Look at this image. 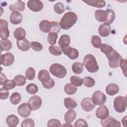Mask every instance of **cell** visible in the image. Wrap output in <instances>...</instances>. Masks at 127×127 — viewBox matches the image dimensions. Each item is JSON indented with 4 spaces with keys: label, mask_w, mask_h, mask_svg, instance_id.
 I'll return each instance as SVG.
<instances>
[{
    "label": "cell",
    "mask_w": 127,
    "mask_h": 127,
    "mask_svg": "<svg viewBox=\"0 0 127 127\" xmlns=\"http://www.w3.org/2000/svg\"><path fill=\"white\" fill-rule=\"evenodd\" d=\"M21 99V95L18 92H14L12 93L9 98L10 101L13 105L18 104L20 102Z\"/></svg>",
    "instance_id": "d6a6232c"
},
{
    "label": "cell",
    "mask_w": 127,
    "mask_h": 127,
    "mask_svg": "<svg viewBox=\"0 0 127 127\" xmlns=\"http://www.w3.org/2000/svg\"><path fill=\"white\" fill-rule=\"evenodd\" d=\"M51 78L49 71L46 69H41L38 73V79L42 83L48 81Z\"/></svg>",
    "instance_id": "cb8c5ba5"
},
{
    "label": "cell",
    "mask_w": 127,
    "mask_h": 127,
    "mask_svg": "<svg viewBox=\"0 0 127 127\" xmlns=\"http://www.w3.org/2000/svg\"><path fill=\"white\" fill-rule=\"evenodd\" d=\"M6 80H7V78H6L5 75L4 73H3L2 72H1L0 73V85H2L4 83V82Z\"/></svg>",
    "instance_id": "11a10c76"
},
{
    "label": "cell",
    "mask_w": 127,
    "mask_h": 127,
    "mask_svg": "<svg viewBox=\"0 0 127 127\" xmlns=\"http://www.w3.org/2000/svg\"><path fill=\"white\" fill-rule=\"evenodd\" d=\"M58 38V34L55 33L50 32L49 33L47 40L48 43L51 45H54L56 43V41Z\"/></svg>",
    "instance_id": "7bdbcfd3"
},
{
    "label": "cell",
    "mask_w": 127,
    "mask_h": 127,
    "mask_svg": "<svg viewBox=\"0 0 127 127\" xmlns=\"http://www.w3.org/2000/svg\"><path fill=\"white\" fill-rule=\"evenodd\" d=\"M92 100L96 105H104L106 101V96L101 91L97 90L93 93Z\"/></svg>",
    "instance_id": "8992f818"
},
{
    "label": "cell",
    "mask_w": 127,
    "mask_h": 127,
    "mask_svg": "<svg viewBox=\"0 0 127 127\" xmlns=\"http://www.w3.org/2000/svg\"><path fill=\"white\" fill-rule=\"evenodd\" d=\"M126 118H127V116H125L124 118L122 119V123H123V125L124 126H126Z\"/></svg>",
    "instance_id": "9f6ffc18"
},
{
    "label": "cell",
    "mask_w": 127,
    "mask_h": 127,
    "mask_svg": "<svg viewBox=\"0 0 127 127\" xmlns=\"http://www.w3.org/2000/svg\"><path fill=\"white\" fill-rule=\"evenodd\" d=\"M62 51L64 55H66L71 60H75L77 59L79 56L78 51L70 46L62 49Z\"/></svg>",
    "instance_id": "5bb4252c"
},
{
    "label": "cell",
    "mask_w": 127,
    "mask_h": 127,
    "mask_svg": "<svg viewBox=\"0 0 127 127\" xmlns=\"http://www.w3.org/2000/svg\"><path fill=\"white\" fill-rule=\"evenodd\" d=\"M91 44L93 46L97 49L100 48V46L102 44L101 40L99 36L97 35H93L91 38Z\"/></svg>",
    "instance_id": "f35d334b"
},
{
    "label": "cell",
    "mask_w": 127,
    "mask_h": 127,
    "mask_svg": "<svg viewBox=\"0 0 127 127\" xmlns=\"http://www.w3.org/2000/svg\"><path fill=\"white\" fill-rule=\"evenodd\" d=\"M28 103L31 110L35 111L38 110L41 107L42 104V100L40 97L34 95L29 98Z\"/></svg>",
    "instance_id": "ba28073f"
},
{
    "label": "cell",
    "mask_w": 127,
    "mask_h": 127,
    "mask_svg": "<svg viewBox=\"0 0 127 127\" xmlns=\"http://www.w3.org/2000/svg\"><path fill=\"white\" fill-rule=\"evenodd\" d=\"M6 124L9 127H16L19 124V119L14 115H10L6 119Z\"/></svg>",
    "instance_id": "484cf974"
},
{
    "label": "cell",
    "mask_w": 127,
    "mask_h": 127,
    "mask_svg": "<svg viewBox=\"0 0 127 127\" xmlns=\"http://www.w3.org/2000/svg\"><path fill=\"white\" fill-rule=\"evenodd\" d=\"M87 4L97 8H102L106 5V2L105 0H82Z\"/></svg>",
    "instance_id": "ffe728a7"
},
{
    "label": "cell",
    "mask_w": 127,
    "mask_h": 127,
    "mask_svg": "<svg viewBox=\"0 0 127 127\" xmlns=\"http://www.w3.org/2000/svg\"><path fill=\"white\" fill-rule=\"evenodd\" d=\"M83 83L86 87L90 88L94 86L95 81L91 77L86 76L83 79Z\"/></svg>",
    "instance_id": "74e56055"
},
{
    "label": "cell",
    "mask_w": 127,
    "mask_h": 127,
    "mask_svg": "<svg viewBox=\"0 0 127 127\" xmlns=\"http://www.w3.org/2000/svg\"><path fill=\"white\" fill-rule=\"evenodd\" d=\"M0 52L1 53L2 51H9L12 46L11 42L8 40L7 39H1L0 41Z\"/></svg>",
    "instance_id": "4316f807"
},
{
    "label": "cell",
    "mask_w": 127,
    "mask_h": 127,
    "mask_svg": "<svg viewBox=\"0 0 127 127\" xmlns=\"http://www.w3.org/2000/svg\"><path fill=\"white\" fill-rule=\"evenodd\" d=\"M127 105V98L125 96H119L115 98L114 101V107L116 112L118 113H123L126 109Z\"/></svg>",
    "instance_id": "5b68a950"
},
{
    "label": "cell",
    "mask_w": 127,
    "mask_h": 127,
    "mask_svg": "<svg viewBox=\"0 0 127 127\" xmlns=\"http://www.w3.org/2000/svg\"><path fill=\"white\" fill-rule=\"evenodd\" d=\"M54 9L56 13L58 14H62L65 11L64 5L60 2L56 3L54 5Z\"/></svg>",
    "instance_id": "b9f144b4"
},
{
    "label": "cell",
    "mask_w": 127,
    "mask_h": 127,
    "mask_svg": "<svg viewBox=\"0 0 127 127\" xmlns=\"http://www.w3.org/2000/svg\"><path fill=\"white\" fill-rule=\"evenodd\" d=\"M70 44V38L69 36L66 34H64L60 37L58 42V45L61 48V50L69 46Z\"/></svg>",
    "instance_id": "d6986e66"
},
{
    "label": "cell",
    "mask_w": 127,
    "mask_h": 127,
    "mask_svg": "<svg viewBox=\"0 0 127 127\" xmlns=\"http://www.w3.org/2000/svg\"><path fill=\"white\" fill-rule=\"evenodd\" d=\"M62 126L63 127H64V126H69V127H72V126L71 125H70V124H69V123H66V124H64V125H62Z\"/></svg>",
    "instance_id": "6f0895ef"
},
{
    "label": "cell",
    "mask_w": 127,
    "mask_h": 127,
    "mask_svg": "<svg viewBox=\"0 0 127 127\" xmlns=\"http://www.w3.org/2000/svg\"><path fill=\"white\" fill-rule=\"evenodd\" d=\"M26 90L29 94H35L38 91V87L35 84L30 83L26 87Z\"/></svg>",
    "instance_id": "60d3db41"
},
{
    "label": "cell",
    "mask_w": 127,
    "mask_h": 127,
    "mask_svg": "<svg viewBox=\"0 0 127 127\" xmlns=\"http://www.w3.org/2000/svg\"><path fill=\"white\" fill-rule=\"evenodd\" d=\"M120 66L123 70V72L124 75L127 77V60L122 59L121 62Z\"/></svg>",
    "instance_id": "db71d44e"
},
{
    "label": "cell",
    "mask_w": 127,
    "mask_h": 127,
    "mask_svg": "<svg viewBox=\"0 0 127 127\" xmlns=\"http://www.w3.org/2000/svg\"><path fill=\"white\" fill-rule=\"evenodd\" d=\"M49 51L51 54L56 56L61 55L62 54V51L61 49L56 46H50L49 47Z\"/></svg>",
    "instance_id": "8d00e7d4"
},
{
    "label": "cell",
    "mask_w": 127,
    "mask_h": 127,
    "mask_svg": "<svg viewBox=\"0 0 127 127\" xmlns=\"http://www.w3.org/2000/svg\"><path fill=\"white\" fill-rule=\"evenodd\" d=\"M76 117V112L72 110H69L66 112L64 116V119L66 123L70 124L73 122Z\"/></svg>",
    "instance_id": "d4e9b609"
},
{
    "label": "cell",
    "mask_w": 127,
    "mask_h": 127,
    "mask_svg": "<svg viewBox=\"0 0 127 127\" xmlns=\"http://www.w3.org/2000/svg\"><path fill=\"white\" fill-rule=\"evenodd\" d=\"M9 93L7 90L1 88L0 89V98L1 100H5L8 97Z\"/></svg>",
    "instance_id": "f5cc1de1"
},
{
    "label": "cell",
    "mask_w": 127,
    "mask_h": 127,
    "mask_svg": "<svg viewBox=\"0 0 127 127\" xmlns=\"http://www.w3.org/2000/svg\"><path fill=\"white\" fill-rule=\"evenodd\" d=\"M9 20L10 23L14 25H17L20 24L22 20V16L21 13L16 10L12 11L10 14Z\"/></svg>",
    "instance_id": "ac0fdd59"
},
{
    "label": "cell",
    "mask_w": 127,
    "mask_h": 127,
    "mask_svg": "<svg viewBox=\"0 0 127 127\" xmlns=\"http://www.w3.org/2000/svg\"><path fill=\"white\" fill-rule=\"evenodd\" d=\"M95 17L99 22L106 21L107 16V12L106 10L98 9L95 11Z\"/></svg>",
    "instance_id": "7402d4cb"
},
{
    "label": "cell",
    "mask_w": 127,
    "mask_h": 127,
    "mask_svg": "<svg viewBox=\"0 0 127 127\" xmlns=\"http://www.w3.org/2000/svg\"><path fill=\"white\" fill-rule=\"evenodd\" d=\"M16 84L13 80H6L3 84L2 87L6 90H10L15 87Z\"/></svg>",
    "instance_id": "bcb514c9"
},
{
    "label": "cell",
    "mask_w": 127,
    "mask_h": 127,
    "mask_svg": "<svg viewBox=\"0 0 127 127\" xmlns=\"http://www.w3.org/2000/svg\"><path fill=\"white\" fill-rule=\"evenodd\" d=\"M83 69V64L76 62H74L72 65V70L73 73L76 74H79L81 73Z\"/></svg>",
    "instance_id": "4dcf8cb0"
},
{
    "label": "cell",
    "mask_w": 127,
    "mask_h": 127,
    "mask_svg": "<svg viewBox=\"0 0 127 127\" xmlns=\"http://www.w3.org/2000/svg\"><path fill=\"white\" fill-rule=\"evenodd\" d=\"M100 49L101 51L104 53L106 56L113 50L112 47L107 44H102L100 47Z\"/></svg>",
    "instance_id": "f6af8a7d"
},
{
    "label": "cell",
    "mask_w": 127,
    "mask_h": 127,
    "mask_svg": "<svg viewBox=\"0 0 127 127\" xmlns=\"http://www.w3.org/2000/svg\"><path fill=\"white\" fill-rule=\"evenodd\" d=\"M108 59L109 65L112 68H117L120 66L122 57L116 50H113L106 55Z\"/></svg>",
    "instance_id": "3957f363"
},
{
    "label": "cell",
    "mask_w": 127,
    "mask_h": 127,
    "mask_svg": "<svg viewBox=\"0 0 127 127\" xmlns=\"http://www.w3.org/2000/svg\"><path fill=\"white\" fill-rule=\"evenodd\" d=\"M14 62L13 55L9 52L0 55V64L5 66H9L13 64Z\"/></svg>",
    "instance_id": "9c48e42d"
},
{
    "label": "cell",
    "mask_w": 127,
    "mask_h": 127,
    "mask_svg": "<svg viewBox=\"0 0 127 127\" xmlns=\"http://www.w3.org/2000/svg\"><path fill=\"white\" fill-rule=\"evenodd\" d=\"M49 70L54 76L59 78L64 77L67 73L66 68L63 65L58 63L52 64L49 68Z\"/></svg>",
    "instance_id": "277c9868"
},
{
    "label": "cell",
    "mask_w": 127,
    "mask_h": 127,
    "mask_svg": "<svg viewBox=\"0 0 127 127\" xmlns=\"http://www.w3.org/2000/svg\"><path fill=\"white\" fill-rule=\"evenodd\" d=\"M31 48L35 51H40L42 50L43 47V45L40 43L39 42H36V41H33L31 43Z\"/></svg>",
    "instance_id": "c3c4849f"
},
{
    "label": "cell",
    "mask_w": 127,
    "mask_h": 127,
    "mask_svg": "<svg viewBox=\"0 0 127 127\" xmlns=\"http://www.w3.org/2000/svg\"><path fill=\"white\" fill-rule=\"evenodd\" d=\"M47 126L48 127H61V122L59 120L55 119H50L47 123Z\"/></svg>",
    "instance_id": "681fc988"
},
{
    "label": "cell",
    "mask_w": 127,
    "mask_h": 127,
    "mask_svg": "<svg viewBox=\"0 0 127 127\" xmlns=\"http://www.w3.org/2000/svg\"><path fill=\"white\" fill-rule=\"evenodd\" d=\"M119 90L120 89L118 85L115 83H110L108 84L106 88V93L110 96H113L117 94Z\"/></svg>",
    "instance_id": "603a6c76"
},
{
    "label": "cell",
    "mask_w": 127,
    "mask_h": 127,
    "mask_svg": "<svg viewBox=\"0 0 127 127\" xmlns=\"http://www.w3.org/2000/svg\"><path fill=\"white\" fill-rule=\"evenodd\" d=\"M13 80L15 82L16 85L18 86L24 85L26 81V78L22 75H17L15 76L13 78Z\"/></svg>",
    "instance_id": "836d02e7"
},
{
    "label": "cell",
    "mask_w": 127,
    "mask_h": 127,
    "mask_svg": "<svg viewBox=\"0 0 127 127\" xmlns=\"http://www.w3.org/2000/svg\"><path fill=\"white\" fill-rule=\"evenodd\" d=\"M8 23L5 20L0 19V37L1 39H7L9 36V31L8 29Z\"/></svg>",
    "instance_id": "30bf717a"
},
{
    "label": "cell",
    "mask_w": 127,
    "mask_h": 127,
    "mask_svg": "<svg viewBox=\"0 0 127 127\" xmlns=\"http://www.w3.org/2000/svg\"><path fill=\"white\" fill-rule=\"evenodd\" d=\"M77 88L71 83L66 84L64 87V91L67 95H72L76 92Z\"/></svg>",
    "instance_id": "1f68e13d"
},
{
    "label": "cell",
    "mask_w": 127,
    "mask_h": 127,
    "mask_svg": "<svg viewBox=\"0 0 127 127\" xmlns=\"http://www.w3.org/2000/svg\"><path fill=\"white\" fill-rule=\"evenodd\" d=\"M70 81L71 83L75 86H81L83 84V79L75 75L71 76Z\"/></svg>",
    "instance_id": "d590c367"
},
{
    "label": "cell",
    "mask_w": 127,
    "mask_h": 127,
    "mask_svg": "<svg viewBox=\"0 0 127 127\" xmlns=\"http://www.w3.org/2000/svg\"><path fill=\"white\" fill-rule=\"evenodd\" d=\"M25 8V2L21 0H17V2L13 4L10 5L9 9L11 11H15V10H18L20 11H23Z\"/></svg>",
    "instance_id": "83f0119b"
},
{
    "label": "cell",
    "mask_w": 127,
    "mask_h": 127,
    "mask_svg": "<svg viewBox=\"0 0 127 127\" xmlns=\"http://www.w3.org/2000/svg\"><path fill=\"white\" fill-rule=\"evenodd\" d=\"M16 44L18 48L22 51H27L29 50L31 47V44L27 39L23 38L20 40H17Z\"/></svg>",
    "instance_id": "e0dca14e"
},
{
    "label": "cell",
    "mask_w": 127,
    "mask_h": 127,
    "mask_svg": "<svg viewBox=\"0 0 127 127\" xmlns=\"http://www.w3.org/2000/svg\"><path fill=\"white\" fill-rule=\"evenodd\" d=\"M64 105L65 107L68 110L73 109L77 105L75 101L70 97L64 98Z\"/></svg>",
    "instance_id": "f1b7e54d"
},
{
    "label": "cell",
    "mask_w": 127,
    "mask_h": 127,
    "mask_svg": "<svg viewBox=\"0 0 127 127\" xmlns=\"http://www.w3.org/2000/svg\"><path fill=\"white\" fill-rule=\"evenodd\" d=\"M27 7L32 11L38 12L43 7V2L38 0H29L27 2Z\"/></svg>",
    "instance_id": "4fadbf2b"
},
{
    "label": "cell",
    "mask_w": 127,
    "mask_h": 127,
    "mask_svg": "<svg viewBox=\"0 0 127 127\" xmlns=\"http://www.w3.org/2000/svg\"><path fill=\"white\" fill-rule=\"evenodd\" d=\"M34 126L35 122L31 118H26L21 123L22 127H34Z\"/></svg>",
    "instance_id": "7dc6e473"
},
{
    "label": "cell",
    "mask_w": 127,
    "mask_h": 127,
    "mask_svg": "<svg viewBox=\"0 0 127 127\" xmlns=\"http://www.w3.org/2000/svg\"><path fill=\"white\" fill-rule=\"evenodd\" d=\"M111 32L110 24L107 23L101 24L98 28V33L99 35L102 37L108 36Z\"/></svg>",
    "instance_id": "2e32d148"
},
{
    "label": "cell",
    "mask_w": 127,
    "mask_h": 127,
    "mask_svg": "<svg viewBox=\"0 0 127 127\" xmlns=\"http://www.w3.org/2000/svg\"><path fill=\"white\" fill-rule=\"evenodd\" d=\"M40 30L44 33H50L51 29V22L47 20L41 21L39 25Z\"/></svg>",
    "instance_id": "44dd1931"
},
{
    "label": "cell",
    "mask_w": 127,
    "mask_h": 127,
    "mask_svg": "<svg viewBox=\"0 0 127 127\" xmlns=\"http://www.w3.org/2000/svg\"><path fill=\"white\" fill-rule=\"evenodd\" d=\"M88 125L86 121L82 119H79L75 121L74 124V127H88Z\"/></svg>",
    "instance_id": "f907efd6"
},
{
    "label": "cell",
    "mask_w": 127,
    "mask_h": 127,
    "mask_svg": "<svg viewBox=\"0 0 127 127\" xmlns=\"http://www.w3.org/2000/svg\"><path fill=\"white\" fill-rule=\"evenodd\" d=\"M78 17L74 12L68 11L66 12L61 19L60 25L63 29L67 30L71 28L75 24Z\"/></svg>",
    "instance_id": "6da1fadb"
},
{
    "label": "cell",
    "mask_w": 127,
    "mask_h": 127,
    "mask_svg": "<svg viewBox=\"0 0 127 127\" xmlns=\"http://www.w3.org/2000/svg\"><path fill=\"white\" fill-rule=\"evenodd\" d=\"M83 64L87 71L91 73H95L99 69V66L96 58L92 54H87L84 58Z\"/></svg>",
    "instance_id": "7a4b0ae2"
},
{
    "label": "cell",
    "mask_w": 127,
    "mask_h": 127,
    "mask_svg": "<svg viewBox=\"0 0 127 127\" xmlns=\"http://www.w3.org/2000/svg\"><path fill=\"white\" fill-rule=\"evenodd\" d=\"M31 109L28 103H23L20 105L17 108V112L19 116L23 118L28 117L31 112Z\"/></svg>",
    "instance_id": "8fae6325"
},
{
    "label": "cell",
    "mask_w": 127,
    "mask_h": 127,
    "mask_svg": "<svg viewBox=\"0 0 127 127\" xmlns=\"http://www.w3.org/2000/svg\"><path fill=\"white\" fill-rule=\"evenodd\" d=\"M95 104L92 99L89 97L84 98L81 102V107L83 110L85 112H90L95 107Z\"/></svg>",
    "instance_id": "7c38bea8"
},
{
    "label": "cell",
    "mask_w": 127,
    "mask_h": 127,
    "mask_svg": "<svg viewBox=\"0 0 127 127\" xmlns=\"http://www.w3.org/2000/svg\"><path fill=\"white\" fill-rule=\"evenodd\" d=\"M100 123L101 125L104 127H120L121 126L120 122L112 116H108L101 120Z\"/></svg>",
    "instance_id": "52a82bcc"
},
{
    "label": "cell",
    "mask_w": 127,
    "mask_h": 127,
    "mask_svg": "<svg viewBox=\"0 0 127 127\" xmlns=\"http://www.w3.org/2000/svg\"><path fill=\"white\" fill-rule=\"evenodd\" d=\"M35 71L32 67H28L25 72V76L29 80H32L35 77Z\"/></svg>",
    "instance_id": "ab89813d"
},
{
    "label": "cell",
    "mask_w": 127,
    "mask_h": 127,
    "mask_svg": "<svg viewBox=\"0 0 127 127\" xmlns=\"http://www.w3.org/2000/svg\"><path fill=\"white\" fill-rule=\"evenodd\" d=\"M13 35L17 40H20L25 38L26 36V31L22 27H18L15 29L13 32Z\"/></svg>",
    "instance_id": "f546056e"
},
{
    "label": "cell",
    "mask_w": 127,
    "mask_h": 127,
    "mask_svg": "<svg viewBox=\"0 0 127 127\" xmlns=\"http://www.w3.org/2000/svg\"><path fill=\"white\" fill-rule=\"evenodd\" d=\"M106 10L107 12V16L105 23L110 24L113 23L115 19V13L114 11L112 9L108 8Z\"/></svg>",
    "instance_id": "e575fe53"
},
{
    "label": "cell",
    "mask_w": 127,
    "mask_h": 127,
    "mask_svg": "<svg viewBox=\"0 0 127 127\" xmlns=\"http://www.w3.org/2000/svg\"><path fill=\"white\" fill-rule=\"evenodd\" d=\"M42 85L46 89H51L53 88L55 85V81L54 80L51 78L48 81H47L46 82L42 83Z\"/></svg>",
    "instance_id": "816d5d0a"
},
{
    "label": "cell",
    "mask_w": 127,
    "mask_h": 127,
    "mask_svg": "<svg viewBox=\"0 0 127 127\" xmlns=\"http://www.w3.org/2000/svg\"><path fill=\"white\" fill-rule=\"evenodd\" d=\"M61 29V27L59 22L57 21L51 22V29L50 32H53V33H55L56 34H58L60 32Z\"/></svg>",
    "instance_id": "ee69618b"
},
{
    "label": "cell",
    "mask_w": 127,
    "mask_h": 127,
    "mask_svg": "<svg viewBox=\"0 0 127 127\" xmlns=\"http://www.w3.org/2000/svg\"><path fill=\"white\" fill-rule=\"evenodd\" d=\"M109 109L105 105H102L96 109V116L98 118L101 120L106 118L109 116Z\"/></svg>",
    "instance_id": "9a60e30c"
}]
</instances>
